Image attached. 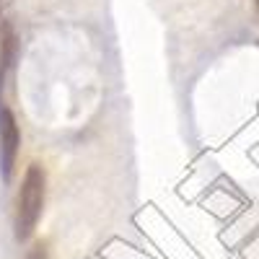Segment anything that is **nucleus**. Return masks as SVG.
Returning <instances> with one entry per match:
<instances>
[{
    "mask_svg": "<svg viewBox=\"0 0 259 259\" xmlns=\"http://www.w3.org/2000/svg\"><path fill=\"white\" fill-rule=\"evenodd\" d=\"M16 34L11 26H3V31H0V68H3L6 73L13 68V60H16Z\"/></svg>",
    "mask_w": 259,
    "mask_h": 259,
    "instance_id": "7ed1b4c3",
    "label": "nucleus"
},
{
    "mask_svg": "<svg viewBox=\"0 0 259 259\" xmlns=\"http://www.w3.org/2000/svg\"><path fill=\"white\" fill-rule=\"evenodd\" d=\"M18 148H21V130L16 124V117L11 109L0 112V174L3 182L8 184L16 168V158H18Z\"/></svg>",
    "mask_w": 259,
    "mask_h": 259,
    "instance_id": "f03ea898",
    "label": "nucleus"
},
{
    "mask_svg": "<svg viewBox=\"0 0 259 259\" xmlns=\"http://www.w3.org/2000/svg\"><path fill=\"white\" fill-rule=\"evenodd\" d=\"M26 259H47V246L45 244H34L31 251L26 254Z\"/></svg>",
    "mask_w": 259,
    "mask_h": 259,
    "instance_id": "20e7f679",
    "label": "nucleus"
},
{
    "mask_svg": "<svg viewBox=\"0 0 259 259\" xmlns=\"http://www.w3.org/2000/svg\"><path fill=\"white\" fill-rule=\"evenodd\" d=\"M45 197H47V174L39 163H31L16 194V215H13L16 241L24 244L34 236L41 210H45Z\"/></svg>",
    "mask_w": 259,
    "mask_h": 259,
    "instance_id": "f257e3e1",
    "label": "nucleus"
},
{
    "mask_svg": "<svg viewBox=\"0 0 259 259\" xmlns=\"http://www.w3.org/2000/svg\"><path fill=\"white\" fill-rule=\"evenodd\" d=\"M3 80H6V70L0 68V112L6 109V106H3Z\"/></svg>",
    "mask_w": 259,
    "mask_h": 259,
    "instance_id": "39448f33",
    "label": "nucleus"
}]
</instances>
